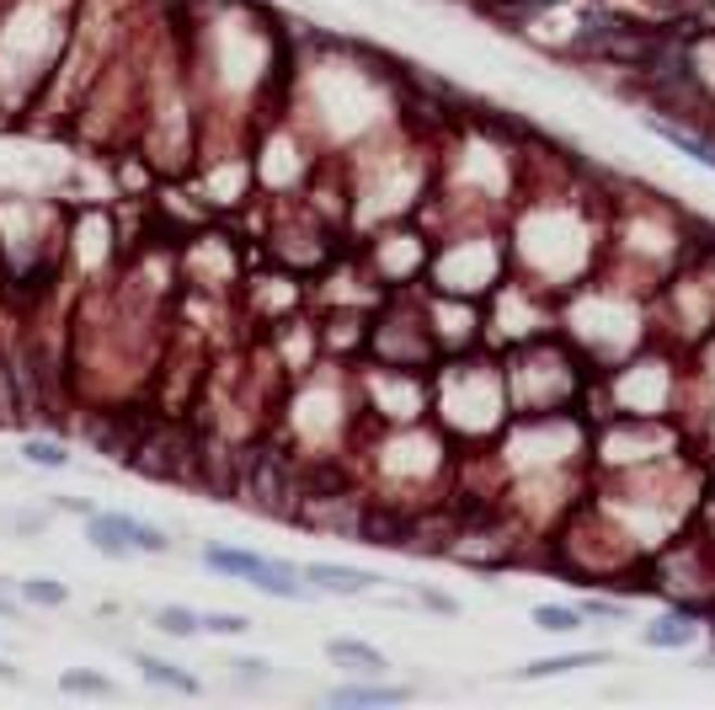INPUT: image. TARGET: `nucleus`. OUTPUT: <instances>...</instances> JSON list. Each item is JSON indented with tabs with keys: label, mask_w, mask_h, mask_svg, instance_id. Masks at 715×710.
<instances>
[{
	"label": "nucleus",
	"mask_w": 715,
	"mask_h": 710,
	"mask_svg": "<svg viewBox=\"0 0 715 710\" xmlns=\"http://www.w3.org/2000/svg\"><path fill=\"white\" fill-rule=\"evenodd\" d=\"M508 246L519 278L572 294L609 257V182H587L577 161H561L539 188L523 177L508 208Z\"/></svg>",
	"instance_id": "1"
},
{
	"label": "nucleus",
	"mask_w": 715,
	"mask_h": 710,
	"mask_svg": "<svg viewBox=\"0 0 715 710\" xmlns=\"http://www.w3.org/2000/svg\"><path fill=\"white\" fill-rule=\"evenodd\" d=\"M694 246H700V219L684 203L636 182H609V257H603L609 272L656 289L673 267L694 257Z\"/></svg>",
	"instance_id": "2"
},
{
	"label": "nucleus",
	"mask_w": 715,
	"mask_h": 710,
	"mask_svg": "<svg viewBox=\"0 0 715 710\" xmlns=\"http://www.w3.org/2000/svg\"><path fill=\"white\" fill-rule=\"evenodd\" d=\"M513 385L497 347L444 353L433 375V422L455 439L459 454H486L513 422Z\"/></svg>",
	"instance_id": "3"
},
{
	"label": "nucleus",
	"mask_w": 715,
	"mask_h": 710,
	"mask_svg": "<svg viewBox=\"0 0 715 710\" xmlns=\"http://www.w3.org/2000/svg\"><path fill=\"white\" fill-rule=\"evenodd\" d=\"M561 331L592 358V369H609L620 358H630L636 347H647L656 337L651 321V289L598 267L587 283L572 294H561Z\"/></svg>",
	"instance_id": "4"
},
{
	"label": "nucleus",
	"mask_w": 715,
	"mask_h": 710,
	"mask_svg": "<svg viewBox=\"0 0 715 710\" xmlns=\"http://www.w3.org/2000/svg\"><path fill=\"white\" fill-rule=\"evenodd\" d=\"M508 385H513V411L519 417H550V411H583L587 390L598 380L592 358L556 326L534 342H519L502 353Z\"/></svg>",
	"instance_id": "5"
},
{
	"label": "nucleus",
	"mask_w": 715,
	"mask_h": 710,
	"mask_svg": "<svg viewBox=\"0 0 715 710\" xmlns=\"http://www.w3.org/2000/svg\"><path fill=\"white\" fill-rule=\"evenodd\" d=\"M583 411L587 417H678L684 422V353L651 337L630 358L598 369Z\"/></svg>",
	"instance_id": "6"
},
{
	"label": "nucleus",
	"mask_w": 715,
	"mask_h": 710,
	"mask_svg": "<svg viewBox=\"0 0 715 710\" xmlns=\"http://www.w3.org/2000/svg\"><path fill=\"white\" fill-rule=\"evenodd\" d=\"M513 272V246H508V225L502 219H464L449 236L433 241L427 262V289L459 294V300H491L497 283Z\"/></svg>",
	"instance_id": "7"
},
{
	"label": "nucleus",
	"mask_w": 715,
	"mask_h": 710,
	"mask_svg": "<svg viewBox=\"0 0 715 710\" xmlns=\"http://www.w3.org/2000/svg\"><path fill=\"white\" fill-rule=\"evenodd\" d=\"M86 540L102 550V556H161L171 550L166 529L144 523V518H129V514H86Z\"/></svg>",
	"instance_id": "8"
},
{
	"label": "nucleus",
	"mask_w": 715,
	"mask_h": 710,
	"mask_svg": "<svg viewBox=\"0 0 715 710\" xmlns=\"http://www.w3.org/2000/svg\"><path fill=\"white\" fill-rule=\"evenodd\" d=\"M715 406V331L684 353V428Z\"/></svg>",
	"instance_id": "9"
},
{
	"label": "nucleus",
	"mask_w": 715,
	"mask_h": 710,
	"mask_svg": "<svg viewBox=\"0 0 715 710\" xmlns=\"http://www.w3.org/2000/svg\"><path fill=\"white\" fill-rule=\"evenodd\" d=\"M705 631H711V620H700V614L667 604L656 620L641 625V646H651V651H694V646L705 642Z\"/></svg>",
	"instance_id": "10"
},
{
	"label": "nucleus",
	"mask_w": 715,
	"mask_h": 710,
	"mask_svg": "<svg viewBox=\"0 0 715 710\" xmlns=\"http://www.w3.org/2000/svg\"><path fill=\"white\" fill-rule=\"evenodd\" d=\"M325 657H331L336 668H347L353 679H385V673H391V657H385L374 642H358V636H331V642H325Z\"/></svg>",
	"instance_id": "11"
},
{
	"label": "nucleus",
	"mask_w": 715,
	"mask_h": 710,
	"mask_svg": "<svg viewBox=\"0 0 715 710\" xmlns=\"http://www.w3.org/2000/svg\"><path fill=\"white\" fill-rule=\"evenodd\" d=\"M305 582L316 593H331V598H358V593H369L380 578L363 572V567H342V561H305Z\"/></svg>",
	"instance_id": "12"
},
{
	"label": "nucleus",
	"mask_w": 715,
	"mask_h": 710,
	"mask_svg": "<svg viewBox=\"0 0 715 710\" xmlns=\"http://www.w3.org/2000/svg\"><path fill=\"white\" fill-rule=\"evenodd\" d=\"M406 700H411V684H385V679H353V684H336L325 695V706H358V710L406 706Z\"/></svg>",
	"instance_id": "13"
},
{
	"label": "nucleus",
	"mask_w": 715,
	"mask_h": 710,
	"mask_svg": "<svg viewBox=\"0 0 715 710\" xmlns=\"http://www.w3.org/2000/svg\"><path fill=\"white\" fill-rule=\"evenodd\" d=\"M598 662H609V651L603 646H592V651H556V657H534V662H523L519 684H545V679H566V673H577V668H598Z\"/></svg>",
	"instance_id": "14"
},
{
	"label": "nucleus",
	"mask_w": 715,
	"mask_h": 710,
	"mask_svg": "<svg viewBox=\"0 0 715 710\" xmlns=\"http://www.w3.org/2000/svg\"><path fill=\"white\" fill-rule=\"evenodd\" d=\"M203 567H208V572H219V578H235V582H252V587H257L261 572L272 567V556L235 550V545H208V550H203Z\"/></svg>",
	"instance_id": "15"
},
{
	"label": "nucleus",
	"mask_w": 715,
	"mask_h": 710,
	"mask_svg": "<svg viewBox=\"0 0 715 710\" xmlns=\"http://www.w3.org/2000/svg\"><path fill=\"white\" fill-rule=\"evenodd\" d=\"M133 668H139V679L144 684H161V689H171V695H203V684H197L188 668H177V662H166V657H133Z\"/></svg>",
	"instance_id": "16"
},
{
	"label": "nucleus",
	"mask_w": 715,
	"mask_h": 710,
	"mask_svg": "<svg viewBox=\"0 0 715 710\" xmlns=\"http://www.w3.org/2000/svg\"><path fill=\"white\" fill-rule=\"evenodd\" d=\"M528 620H534V631H545V636H577V631H587L583 604H534Z\"/></svg>",
	"instance_id": "17"
},
{
	"label": "nucleus",
	"mask_w": 715,
	"mask_h": 710,
	"mask_svg": "<svg viewBox=\"0 0 715 710\" xmlns=\"http://www.w3.org/2000/svg\"><path fill=\"white\" fill-rule=\"evenodd\" d=\"M577 604H583L587 625H630V620H636V604H630V598H609V593H583Z\"/></svg>",
	"instance_id": "18"
},
{
	"label": "nucleus",
	"mask_w": 715,
	"mask_h": 710,
	"mask_svg": "<svg viewBox=\"0 0 715 710\" xmlns=\"http://www.w3.org/2000/svg\"><path fill=\"white\" fill-rule=\"evenodd\" d=\"M155 631L161 636H177V642H188L203 631V614L188 609V604H166V609H155Z\"/></svg>",
	"instance_id": "19"
},
{
	"label": "nucleus",
	"mask_w": 715,
	"mask_h": 710,
	"mask_svg": "<svg viewBox=\"0 0 715 710\" xmlns=\"http://www.w3.org/2000/svg\"><path fill=\"white\" fill-rule=\"evenodd\" d=\"M16 593H22L27 604H38V609H60L69 598V587L54 578H27V582H16Z\"/></svg>",
	"instance_id": "20"
},
{
	"label": "nucleus",
	"mask_w": 715,
	"mask_h": 710,
	"mask_svg": "<svg viewBox=\"0 0 715 710\" xmlns=\"http://www.w3.org/2000/svg\"><path fill=\"white\" fill-rule=\"evenodd\" d=\"M22 459L38 465V470H65L69 465L65 444H49V439H27V444H22Z\"/></svg>",
	"instance_id": "21"
},
{
	"label": "nucleus",
	"mask_w": 715,
	"mask_h": 710,
	"mask_svg": "<svg viewBox=\"0 0 715 710\" xmlns=\"http://www.w3.org/2000/svg\"><path fill=\"white\" fill-rule=\"evenodd\" d=\"M60 689H65V695H97V700L118 695V684H113V679H102V673H65V679H60Z\"/></svg>",
	"instance_id": "22"
},
{
	"label": "nucleus",
	"mask_w": 715,
	"mask_h": 710,
	"mask_svg": "<svg viewBox=\"0 0 715 710\" xmlns=\"http://www.w3.org/2000/svg\"><path fill=\"white\" fill-rule=\"evenodd\" d=\"M203 631H208V636H246V631H252V620H246V614H225V609H219V614H203Z\"/></svg>",
	"instance_id": "23"
},
{
	"label": "nucleus",
	"mask_w": 715,
	"mask_h": 710,
	"mask_svg": "<svg viewBox=\"0 0 715 710\" xmlns=\"http://www.w3.org/2000/svg\"><path fill=\"white\" fill-rule=\"evenodd\" d=\"M689 439H694V449L705 454V459H715V406L700 417V422H689Z\"/></svg>",
	"instance_id": "24"
},
{
	"label": "nucleus",
	"mask_w": 715,
	"mask_h": 710,
	"mask_svg": "<svg viewBox=\"0 0 715 710\" xmlns=\"http://www.w3.org/2000/svg\"><path fill=\"white\" fill-rule=\"evenodd\" d=\"M417 604H422V609H433V614H459V604L449 598V593H427V587H422V593H417Z\"/></svg>",
	"instance_id": "25"
},
{
	"label": "nucleus",
	"mask_w": 715,
	"mask_h": 710,
	"mask_svg": "<svg viewBox=\"0 0 715 710\" xmlns=\"http://www.w3.org/2000/svg\"><path fill=\"white\" fill-rule=\"evenodd\" d=\"M235 668H241L246 684H261V679H267V662H257V657H246V662H235Z\"/></svg>",
	"instance_id": "26"
},
{
	"label": "nucleus",
	"mask_w": 715,
	"mask_h": 710,
	"mask_svg": "<svg viewBox=\"0 0 715 710\" xmlns=\"http://www.w3.org/2000/svg\"><path fill=\"white\" fill-rule=\"evenodd\" d=\"M11 679H16V668H5V662H0V684H11Z\"/></svg>",
	"instance_id": "27"
},
{
	"label": "nucleus",
	"mask_w": 715,
	"mask_h": 710,
	"mask_svg": "<svg viewBox=\"0 0 715 710\" xmlns=\"http://www.w3.org/2000/svg\"><path fill=\"white\" fill-rule=\"evenodd\" d=\"M0 614H11V598H0Z\"/></svg>",
	"instance_id": "28"
}]
</instances>
